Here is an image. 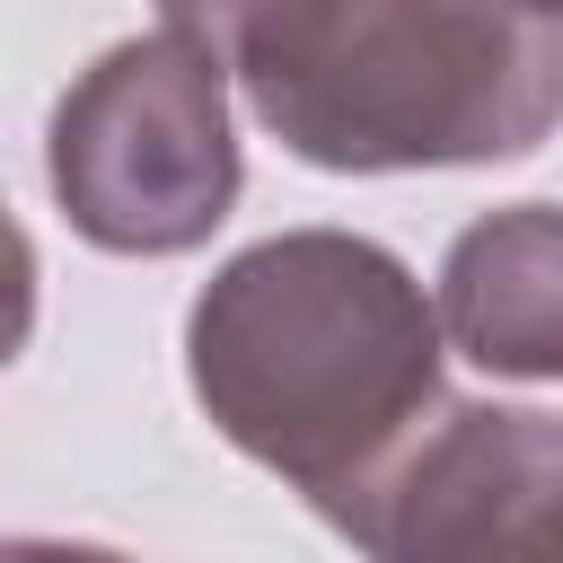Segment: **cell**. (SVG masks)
<instances>
[{
    "mask_svg": "<svg viewBox=\"0 0 563 563\" xmlns=\"http://www.w3.org/2000/svg\"><path fill=\"white\" fill-rule=\"evenodd\" d=\"M229 79L325 176L501 167L563 123V0H264Z\"/></svg>",
    "mask_w": 563,
    "mask_h": 563,
    "instance_id": "7a4b0ae2",
    "label": "cell"
},
{
    "mask_svg": "<svg viewBox=\"0 0 563 563\" xmlns=\"http://www.w3.org/2000/svg\"><path fill=\"white\" fill-rule=\"evenodd\" d=\"M449 325L413 264L361 229L238 246L185 308V378L211 431L361 545L387 475L449 405Z\"/></svg>",
    "mask_w": 563,
    "mask_h": 563,
    "instance_id": "6da1fadb",
    "label": "cell"
},
{
    "mask_svg": "<svg viewBox=\"0 0 563 563\" xmlns=\"http://www.w3.org/2000/svg\"><path fill=\"white\" fill-rule=\"evenodd\" d=\"M449 352L484 378H563V202H501L440 255Z\"/></svg>",
    "mask_w": 563,
    "mask_h": 563,
    "instance_id": "5b68a950",
    "label": "cell"
},
{
    "mask_svg": "<svg viewBox=\"0 0 563 563\" xmlns=\"http://www.w3.org/2000/svg\"><path fill=\"white\" fill-rule=\"evenodd\" d=\"M361 554H563V413L440 405L387 475Z\"/></svg>",
    "mask_w": 563,
    "mask_h": 563,
    "instance_id": "277c9868",
    "label": "cell"
},
{
    "mask_svg": "<svg viewBox=\"0 0 563 563\" xmlns=\"http://www.w3.org/2000/svg\"><path fill=\"white\" fill-rule=\"evenodd\" d=\"M255 9L264 0H158V26H176V35H194L202 53H238L246 44V26H255Z\"/></svg>",
    "mask_w": 563,
    "mask_h": 563,
    "instance_id": "8992f818",
    "label": "cell"
},
{
    "mask_svg": "<svg viewBox=\"0 0 563 563\" xmlns=\"http://www.w3.org/2000/svg\"><path fill=\"white\" fill-rule=\"evenodd\" d=\"M44 176L70 238L106 255H194L238 211L246 158L229 132V62L158 26L97 53L44 132Z\"/></svg>",
    "mask_w": 563,
    "mask_h": 563,
    "instance_id": "3957f363",
    "label": "cell"
}]
</instances>
